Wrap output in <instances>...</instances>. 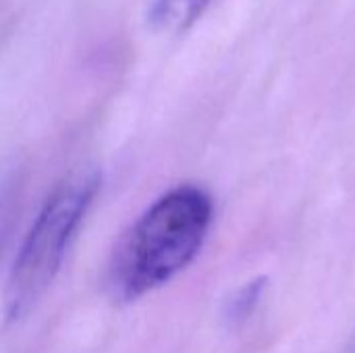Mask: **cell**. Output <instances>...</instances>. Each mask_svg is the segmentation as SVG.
<instances>
[{"label": "cell", "mask_w": 355, "mask_h": 353, "mask_svg": "<svg viewBox=\"0 0 355 353\" xmlns=\"http://www.w3.org/2000/svg\"><path fill=\"white\" fill-rule=\"evenodd\" d=\"M212 216V198L198 185H179L160 196L121 235L110 254V298L131 304L183 273L200 254Z\"/></svg>", "instance_id": "cell-1"}, {"label": "cell", "mask_w": 355, "mask_h": 353, "mask_svg": "<svg viewBox=\"0 0 355 353\" xmlns=\"http://www.w3.org/2000/svg\"><path fill=\"white\" fill-rule=\"evenodd\" d=\"M98 191L100 175L96 171H81L62 179L48 196L6 279L2 308L8 325L25 320L42 302Z\"/></svg>", "instance_id": "cell-2"}, {"label": "cell", "mask_w": 355, "mask_h": 353, "mask_svg": "<svg viewBox=\"0 0 355 353\" xmlns=\"http://www.w3.org/2000/svg\"><path fill=\"white\" fill-rule=\"evenodd\" d=\"M212 0H154L150 8V21L156 29L185 31L191 27Z\"/></svg>", "instance_id": "cell-3"}, {"label": "cell", "mask_w": 355, "mask_h": 353, "mask_svg": "<svg viewBox=\"0 0 355 353\" xmlns=\"http://www.w3.org/2000/svg\"><path fill=\"white\" fill-rule=\"evenodd\" d=\"M266 287V279H254L252 283H248L245 287H241L239 291H235L231 295V300L225 306V318L229 325H241L248 320V316H252V312L256 310V306L260 304V298L264 293Z\"/></svg>", "instance_id": "cell-4"}]
</instances>
